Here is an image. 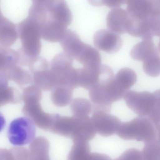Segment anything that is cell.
<instances>
[{"mask_svg":"<svg viewBox=\"0 0 160 160\" xmlns=\"http://www.w3.org/2000/svg\"><path fill=\"white\" fill-rule=\"evenodd\" d=\"M17 28L21 43L19 49L30 58L39 56L42 48L40 23L28 15L18 24Z\"/></svg>","mask_w":160,"mask_h":160,"instance_id":"obj_1","label":"cell"},{"mask_svg":"<svg viewBox=\"0 0 160 160\" xmlns=\"http://www.w3.org/2000/svg\"><path fill=\"white\" fill-rule=\"evenodd\" d=\"M116 134L123 140L144 143L156 138V130L151 120L140 116L130 121L121 122Z\"/></svg>","mask_w":160,"mask_h":160,"instance_id":"obj_2","label":"cell"},{"mask_svg":"<svg viewBox=\"0 0 160 160\" xmlns=\"http://www.w3.org/2000/svg\"><path fill=\"white\" fill-rule=\"evenodd\" d=\"M74 59L64 52L55 55L49 63V68L56 86L63 85L74 89L78 88L77 69L73 66Z\"/></svg>","mask_w":160,"mask_h":160,"instance_id":"obj_3","label":"cell"},{"mask_svg":"<svg viewBox=\"0 0 160 160\" xmlns=\"http://www.w3.org/2000/svg\"><path fill=\"white\" fill-rule=\"evenodd\" d=\"M123 98L127 106L138 116L150 119L158 112L153 93L129 90L125 93Z\"/></svg>","mask_w":160,"mask_h":160,"instance_id":"obj_4","label":"cell"},{"mask_svg":"<svg viewBox=\"0 0 160 160\" xmlns=\"http://www.w3.org/2000/svg\"><path fill=\"white\" fill-rule=\"evenodd\" d=\"M36 131L33 121L23 116L14 119L11 122L7 128V136L12 145L22 146L29 144L34 140Z\"/></svg>","mask_w":160,"mask_h":160,"instance_id":"obj_5","label":"cell"},{"mask_svg":"<svg viewBox=\"0 0 160 160\" xmlns=\"http://www.w3.org/2000/svg\"><path fill=\"white\" fill-rule=\"evenodd\" d=\"M91 118L97 133L105 137L116 134L121 122L110 112L100 110H93Z\"/></svg>","mask_w":160,"mask_h":160,"instance_id":"obj_6","label":"cell"},{"mask_svg":"<svg viewBox=\"0 0 160 160\" xmlns=\"http://www.w3.org/2000/svg\"><path fill=\"white\" fill-rule=\"evenodd\" d=\"M93 39L94 45L97 48L109 54L117 52L122 44L120 36L109 29L98 30L95 33Z\"/></svg>","mask_w":160,"mask_h":160,"instance_id":"obj_7","label":"cell"},{"mask_svg":"<svg viewBox=\"0 0 160 160\" xmlns=\"http://www.w3.org/2000/svg\"><path fill=\"white\" fill-rule=\"evenodd\" d=\"M47 19L55 21L67 27L71 23V12L65 0H50L45 6Z\"/></svg>","mask_w":160,"mask_h":160,"instance_id":"obj_8","label":"cell"},{"mask_svg":"<svg viewBox=\"0 0 160 160\" xmlns=\"http://www.w3.org/2000/svg\"><path fill=\"white\" fill-rule=\"evenodd\" d=\"M131 19L127 11L120 8L112 9L108 14L106 18L108 29L119 34L127 33Z\"/></svg>","mask_w":160,"mask_h":160,"instance_id":"obj_9","label":"cell"},{"mask_svg":"<svg viewBox=\"0 0 160 160\" xmlns=\"http://www.w3.org/2000/svg\"><path fill=\"white\" fill-rule=\"evenodd\" d=\"M23 67L19 63L16 64L6 71L0 72V77L14 82L20 87L32 84V74L28 69Z\"/></svg>","mask_w":160,"mask_h":160,"instance_id":"obj_10","label":"cell"},{"mask_svg":"<svg viewBox=\"0 0 160 160\" xmlns=\"http://www.w3.org/2000/svg\"><path fill=\"white\" fill-rule=\"evenodd\" d=\"M63 52L75 59L84 48L86 43L81 41L75 32L67 29L59 42Z\"/></svg>","mask_w":160,"mask_h":160,"instance_id":"obj_11","label":"cell"},{"mask_svg":"<svg viewBox=\"0 0 160 160\" xmlns=\"http://www.w3.org/2000/svg\"><path fill=\"white\" fill-rule=\"evenodd\" d=\"M76 118V125L71 136L73 142L78 141L89 142L93 139L97 133L91 117L88 116L83 118Z\"/></svg>","mask_w":160,"mask_h":160,"instance_id":"obj_12","label":"cell"},{"mask_svg":"<svg viewBox=\"0 0 160 160\" xmlns=\"http://www.w3.org/2000/svg\"><path fill=\"white\" fill-rule=\"evenodd\" d=\"M18 37L17 27L15 24L0 14V46L10 48L16 41Z\"/></svg>","mask_w":160,"mask_h":160,"instance_id":"obj_13","label":"cell"},{"mask_svg":"<svg viewBox=\"0 0 160 160\" xmlns=\"http://www.w3.org/2000/svg\"><path fill=\"white\" fill-rule=\"evenodd\" d=\"M101 65L94 67L82 66V68H77L78 87L89 90L95 85L99 79Z\"/></svg>","mask_w":160,"mask_h":160,"instance_id":"obj_14","label":"cell"},{"mask_svg":"<svg viewBox=\"0 0 160 160\" xmlns=\"http://www.w3.org/2000/svg\"><path fill=\"white\" fill-rule=\"evenodd\" d=\"M142 40L133 47L130 55L134 60L143 62L158 51L152 39Z\"/></svg>","mask_w":160,"mask_h":160,"instance_id":"obj_15","label":"cell"},{"mask_svg":"<svg viewBox=\"0 0 160 160\" xmlns=\"http://www.w3.org/2000/svg\"><path fill=\"white\" fill-rule=\"evenodd\" d=\"M126 4L127 11L132 18L144 21L149 17L150 0H128Z\"/></svg>","mask_w":160,"mask_h":160,"instance_id":"obj_16","label":"cell"},{"mask_svg":"<svg viewBox=\"0 0 160 160\" xmlns=\"http://www.w3.org/2000/svg\"><path fill=\"white\" fill-rule=\"evenodd\" d=\"M75 60L83 66L94 67L101 65V58L98 51L87 44Z\"/></svg>","mask_w":160,"mask_h":160,"instance_id":"obj_17","label":"cell"},{"mask_svg":"<svg viewBox=\"0 0 160 160\" xmlns=\"http://www.w3.org/2000/svg\"><path fill=\"white\" fill-rule=\"evenodd\" d=\"M33 82L45 90L54 88L56 84L49 67L36 70L32 73Z\"/></svg>","mask_w":160,"mask_h":160,"instance_id":"obj_18","label":"cell"},{"mask_svg":"<svg viewBox=\"0 0 160 160\" xmlns=\"http://www.w3.org/2000/svg\"><path fill=\"white\" fill-rule=\"evenodd\" d=\"M18 63L19 57L17 50L0 47V72H4Z\"/></svg>","mask_w":160,"mask_h":160,"instance_id":"obj_19","label":"cell"},{"mask_svg":"<svg viewBox=\"0 0 160 160\" xmlns=\"http://www.w3.org/2000/svg\"><path fill=\"white\" fill-rule=\"evenodd\" d=\"M73 116L78 118L88 117L92 112V105L91 101L81 97L74 98L71 105Z\"/></svg>","mask_w":160,"mask_h":160,"instance_id":"obj_20","label":"cell"},{"mask_svg":"<svg viewBox=\"0 0 160 160\" xmlns=\"http://www.w3.org/2000/svg\"><path fill=\"white\" fill-rule=\"evenodd\" d=\"M73 144L69 154V158L72 160H89L91 153L88 142L78 141Z\"/></svg>","mask_w":160,"mask_h":160,"instance_id":"obj_21","label":"cell"},{"mask_svg":"<svg viewBox=\"0 0 160 160\" xmlns=\"http://www.w3.org/2000/svg\"><path fill=\"white\" fill-rule=\"evenodd\" d=\"M115 78L127 91L136 83L137 79L135 71L128 68L120 69L115 76Z\"/></svg>","mask_w":160,"mask_h":160,"instance_id":"obj_22","label":"cell"},{"mask_svg":"<svg viewBox=\"0 0 160 160\" xmlns=\"http://www.w3.org/2000/svg\"><path fill=\"white\" fill-rule=\"evenodd\" d=\"M142 152V160H160V142L155 138L145 143Z\"/></svg>","mask_w":160,"mask_h":160,"instance_id":"obj_23","label":"cell"},{"mask_svg":"<svg viewBox=\"0 0 160 160\" xmlns=\"http://www.w3.org/2000/svg\"><path fill=\"white\" fill-rule=\"evenodd\" d=\"M143 62L144 72L152 77H157L160 75V53L159 52Z\"/></svg>","mask_w":160,"mask_h":160,"instance_id":"obj_24","label":"cell"},{"mask_svg":"<svg viewBox=\"0 0 160 160\" xmlns=\"http://www.w3.org/2000/svg\"><path fill=\"white\" fill-rule=\"evenodd\" d=\"M118 160H142V152L131 148L123 152L117 159Z\"/></svg>","mask_w":160,"mask_h":160,"instance_id":"obj_25","label":"cell"},{"mask_svg":"<svg viewBox=\"0 0 160 160\" xmlns=\"http://www.w3.org/2000/svg\"><path fill=\"white\" fill-rule=\"evenodd\" d=\"M150 14L149 17L160 15V0H150Z\"/></svg>","mask_w":160,"mask_h":160,"instance_id":"obj_26","label":"cell"},{"mask_svg":"<svg viewBox=\"0 0 160 160\" xmlns=\"http://www.w3.org/2000/svg\"><path fill=\"white\" fill-rule=\"evenodd\" d=\"M128 0H103V5L109 8H118L126 4Z\"/></svg>","mask_w":160,"mask_h":160,"instance_id":"obj_27","label":"cell"},{"mask_svg":"<svg viewBox=\"0 0 160 160\" xmlns=\"http://www.w3.org/2000/svg\"><path fill=\"white\" fill-rule=\"evenodd\" d=\"M110 158L108 155L97 152L91 153L89 160H108Z\"/></svg>","mask_w":160,"mask_h":160,"instance_id":"obj_28","label":"cell"},{"mask_svg":"<svg viewBox=\"0 0 160 160\" xmlns=\"http://www.w3.org/2000/svg\"><path fill=\"white\" fill-rule=\"evenodd\" d=\"M156 132V138L160 142V116L152 122Z\"/></svg>","mask_w":160,"mask_h":160,"instance_id":"obj_29","label":"cell"},{"mask_svg":"<svg viewBox=\"0 0 160 160\" xmlns=\"http://www.w3.org/2000/svg\"><path fill=\"white\" fill-rule=\"evenodd\" d=\"M50 0H32V4L45 7Z\"/></svg>","mask_w":160,"mask_h":160,"instance_id":"obj_30","label":"cell"},{"mask_svg":"<svg viewBox=\"0 0 160 160\" xmlns=\"http://www.w3.org/2000/svg\"><path fill=\"white\" fill-rule=\"evenodd\" d=\"M89 2L92 5L98 7L103 5V0H88Z\"/></svg>","mask_w":160,"mask_h":160,"instance_id":"obj_31","label":"cell"}]
</instances>
